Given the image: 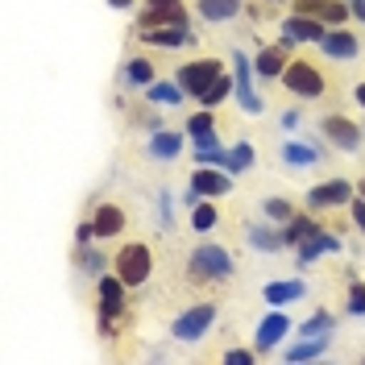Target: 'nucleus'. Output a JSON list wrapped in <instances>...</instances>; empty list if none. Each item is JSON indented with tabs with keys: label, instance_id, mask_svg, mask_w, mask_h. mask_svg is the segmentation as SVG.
<instances>
[{
	"label": "nucleus",
	"instance_id": "nucleus-6",
	"mask_svg": "<svg viewBox=\"0 0 365 365\" xmlns=\"http://www.w3.org/2000/svg\"><path fill=\"white\" fill-rule=\"evenodd\" d=\"M141 25L145 29H154V25H187V9H182V0H145Z\"/></svg>",
	"mask_w": 365,
	"mask_h": 365
},
{
	"label": "nucleus",
	"instance_id": "nucleus-9",
	"mask_svg": "<svg viewBox=\"0 0 365 365\" xmlns=\"http://www.w3.org/2000/svg\"><path fill=\"white\" fill-rule=\"evenodd\" d=\"M324 137H332V145H341V150H357V141H361V129L349 120V116H324Z\"/></svg>",
	"mask_w": 365,
	"mask_h": 365
},
{
	"label": "nucleus",
	"instance_id": "nucleus-11",
	"mask_svg": "<svg viewBox=\"0 0 365 365\" xmlns=\"http://www.w3.org/2000/svg\"><path fill=\"white\" fill-rule=\"evenodd\" d=\"M232 63H237V91H241L245 113H262V100L253 96V75H257V67H250L245 54H232Z\"/></svg>",
	"mask_w": 365,
	"mask_h": 365
},
{
	"label": "nucleus",
	"instance_id": "nucleus-10",
	"mask_svg": "<svg viewBox=\"0 0 365 365\" xmlns=\"http://www.w3.org/2000/svg\"><path fill=\"white\" fill-rule=\"evenodd\" d=\"M319 50L328 54V58H357V50H361V42L349 34V29H328L324 38H319Z\"/></svg>",
	"mask_w": 365,
	"mask_h": 365
},
{
	"label": "nucleus",
	"instance_id": "nucleus-16",
	"mask_svg": "<svg viewBox=\"0 0 365 365\" xmlns=\"http://www.w3.org/2000/svg\"><path fill=\"white\" fill-rule=\"evenodd\" d=\"M187 133L195 141V150H216V125H212V113H195L187 120Z\"/></svg>",
	"mask_w": 365,
	"mask_h": 365
},
{
	"label": "nucleus",
	"instance_id": "nucleus-38",
	"mask_svg": "<svg viewBox=\"0 0 365 365\" xmlns=\"http://www.w3.org/2000/svg\"><path fill=\"white\" fill-rule=\"evenodd\" d=\"M349 9H353V17H361L365 21V0H349Z\"/></svg>",
	"mask_w": 365,
	"mask_h": 365
},
{
	"label": "nucleus",
	"instance_id": "nucleus-34",
	"mask_svg": "<svg viewBox=\"0 0 365 365\" xmlns=\"http://www.w3.org/2000/svg\"><path fill=\"white\" fill-rule=\"evenodd\" d=\"M266 216H274V220H291L295 207L287 204V200H270V204H266Z\"/></svg>",
	"mask_w": 365,
	"mask_h": 365
},
{
	"label": "nucleus",
	"instance_id": "nucleus-32",
	"mask_svg": "<svg viewBox=\"0 0 365 365\" xmlns=\"http://www.w3.org/2000/svg\"><path fill=\"white\" fill-rule=\"evenodd\" d=\"M324 344H328V341H324V336H316V341H307V344H295V349H291L287 357H291V361H307V357H316Z\"/></svg>",
	"mask_w": 365,
	"mask_h": 365
},
{
	"label": "nucleus",
	"instance_id": "nucleus-41",
	"mask_svg": "<svg viewBox=\"0 0 365 365\" xmlns=\"http://www.w3.org/2000/svg\"><path fill=\"white\" fill-rule=\"evenodd\" d=\"M361 195H365V182H361Z\"/></svg>",
	"mask_w": 365,
	"mask_h": 365
},
{
	"label": "nucleus",
	"instance_id": "nucleus-7",
	"mask_svg": "<svg viewBox=\"0 0 365 365\" xmlns=\"http://www.w3.org/2000/svg\"><path fill=\"white\" fill-rule=\"evenodd\" d=\"M349 195H353V187H349L344 179H332V182H319V187H312L307 204L316 207V212H324V207H341V204H349Z\"/></svg>",
	"mask_w": 365,
	"mask_h": 365
},
{
	"label": "nucleus",
	"instance_id": "nucleus-3",
	"mask_svg": "<svg viewBox=\"0 0 365 365\" xmlns=\"http://www.w3.org/2000/svg\"><path fill=\"white\" fill-rule=\"evenodd\" d=\"M116 274H120V282H125V287H141V282H145V278H150V270H154V257H150V250H145V245H125V250L116 253Z\"/></svg>",
	"mask_w": 365,
	"mask_h": 365
},
{
	"label": "nucleus",
	"instance_id": "nucleus-15",
	"mask_svg": "<svg viewBox=\"0 0 365 365\" xmlns=\"http://www.w3.org/2000/svg\"><path fill=\"white\" fill-rule=\"evenodd\" d=\"M287 328H291V319L282 316V312H274L257 324V349H274V344L287 336Z\"/></svg>",
	"mask_w": 365,
	"mask_h": 365
},
{
	"label": "nucleus",
	"instance_id": "nucleus-40",
	"mask_svg": "<svg viewBox=\"0 0 365 365\" xmlns=\"http://www.w3.org/2000/svg\"><path fill=\"white\" fill-rule=\"evenodd\" d=\"M357 100H361V104H365V83H357Z\"/></svg>",
	"mask_w": 365,
	"mask_h": 365
},
{
	"label": "nucleus",
	"instance_id": "nucleus-30",
	"mask_svg": "<svg viewBox=\"0 0 365 365\" xmlns=\"http://www.w3.org/2000/svg\"><path fill=\"white\" fill-rule=\"evenodd\" d=\"M250 166H253V150L245 145V141H241V145L228 154V170H250Z\"/></svg>",
	"mask_w": 365,
	"mask_h": 365
},
{
	"label": "nucleus",
	"instance_id": "nucleus-37",
	"mask_svg": "<svg viewBox=\"0 0 365 365\" xmlns=\"http://www.w3.org/2000/svg\"><path fill=\"white\" fill-rule=\"evenodd\" d=\"M353 220H357V228L365 232V200H357V204H353Z\"/></svg>",
	"mask_w": 365,
	"mask_h": 365
},
{
	"label": "nucleus",
	"instance_id": "nucleus-22",
	"mask_svg": "<svg viewBox=\"0 0 365 365\" xmlns=\"http://www.w3.org/2000/svg\"><path fill=\"white\" fill-rule=\"evenodd\" d=\"M179 150H182V137L179 133H158L154 141H150V154H154V158H175Z\"/></svg>",
	"mask_w": 365,
	"mask_h": 365
},
{
	"label": "nucleus",
	"instance_id": "nucleus-28",
	"mask_svg": "<svg viewBox=\"0 0 365 365\" xmlns=\"http://www.w3.org/2000/svg\"><path fill=\"white\" fill-rule=\"evenodd\" d=\"M129 79L133 83H154V63L150 58H133L129 63Z\"/></svg>",
	"mask_w": 365,
	"mask_h": 365
},
{
	"label": "nucleus",
	"instance_id": "nucleus-27",
	"mask_svg": "<svg viewBox=\"0 0 365 365\" xmlns=\"http://www.w3.org/2000/svg\"><path fill=\"white\" fill-rule=\"evenodd\" d=\"M179 91L182 88H170V83H150V100L170 108V104H179Z\"/></svg>",
	"mask_w": 365,
	"mask_h": 365
},
{
	"label": "nucleus",
	"instance_id": "nucleus-31",
	"mask_svg": "<svg viewBox=\"0 0 365 365\" xmlns=\"http://www.w3.org/2000/svg\"><path fill=\"white\" fill-rule=\"evenodd\" d=\"M319 17H324V21H332V25H341L344 17H353V9H349V4H341V0H328Z\"/></svg>",
	"mask_w": 365,
	"mask_h": 365
},
{
	"label": "nucleus",
	"instance_id": "nucleus-39",
	"mask_svg": "<svg viewBox=\"0 0 365 365\" xmlns=\"http://www.w3.org/2000/svg\"><path fill=\"white\" fill-rule=\"evenodd\" d=\"M108 4H116V9H129V4H133V0H108Z\"/></svg>",
	"mask_w": 365,
	"mask_h": 365
},
{
	"label": "nucleus",
	"instance_id": "nucleus-5",
	"mask_svg": "<svg viewBox=\"0 0 365 365\" xmlns=\"http://www.w3.org/2000/svg\"><path fill=\"white\" fill-rule=\"evenodd\" d=\"M212 319H216V303H195L191 312H182V316L175 319V336H179V341H200Z\"/></svg>",
	"mask_w": 365,
	"mask_h": 365
},
{
	"label": "nucleus",
	"instance_id": "nucleus-35",
	"mask_svg": "<svg viewBox=\"0 0 365 365\" xmlns=\"http://www.w3.org/2000/svg\"><path fill=\"white\" fill-rule=\"evenodd\" d=\"M349 312H365V287H353L349 291Z\"/></svg>",
	"mask_w": 365,
	"mask_h": 365
},
{
	"label": "nucleus",
	"instance_id": "nucleus-36",
	"mask_svg": "<svg viewBox=\"0 0 365 365\" xmlns=\"http://www.w3.org/2000/svg\"><path fill=\"white\" fill-rule=\"evenodd\" d=\"M225 357H228V361H237V365H250L253 361V353H245V349H228Z\"/></svg>",
	"mask_w": 365,
	"mask_h": 365
},
{
	"label": "nucleus",
	"instance_id": "nucleus-24",
	"mask_svg": "<svg viewBox=\"0 0 365 365\" xmlns=\"http://www.w3.org/2000/svg\"><path fill=\"white\" fill-rule=\"evenodd\" d=\"M228 91H232V79H228V75H220V79H216V83H212V88L200 96V100H204V108H216V104L225 100Z\"/></svg>",
	"mask_w": 365,
	"mask_h": 365
},
{
	"label": "nucleus",
	"instance_id": "nucleus-14",
	"mask_svg": "<svg viewBox=\"0 0 365 365\" xmlns=\"http://www.w3.org/2000/svg\"><path fill=\"white\" fill-rule=\"evenodd\" d=\"M253 67L262 79H282V71H287V50L282 46H266L257 58H253Z\"/></svg>",
	"mask_w": 365,
	"mask_h": 365
},
{
	"label": "nucleus",
	"instance_id": "nucleus-8",
	"mask_svg": "<svg viewBox=\"0 0 365 365\" xmlns=\"http://www.w3.org/2000/svg\"><path fill=\"white\" fill-rule=\"evenodd\" d=\"M328 29H324V21H316V17H291V21L282 25V46H295V42H319Z\"/></svg>",
	"mask_w": 365,
	"mask_h": 365
},
{
	"label": "nucleus",
	"instance_id": "nucleus-21",
	"mask_svg": "<svg viewBox=\"0 0 365 365\" xmlns=\"http://www.w3.org/2000/svg\"><path fill=\"white\" fill-rule=\"evenodd\" d=\"M312 232H319L312 216H291V225H287V232H282V237H287V245H303Z\"/></svg>",
	"mask_w": 365,
	"mask_h": 365
},
{
	"label": "nucleus",
	"instance_id": "nucleus-33",
	"mask_svg": "<svg viewBox=\"0 0 365 365\" xmlns=\"http://www.w3.org/2000/svg\"><path fill=\"white\" fill-rule=\"evenodd\" d=\"M328 328H332V316H328V312H316V316L303 324V336H319V332H328Z\"/></svg>",
	"mask_w": 365,
	"mask_h": 365
},
{
	"label": "nucleus",
	"instance_id": "nucleus-29",
	"mask_svg": "<svg viewBox=\"0 0 365 365\" xmlns=\"http://www.w3.org/2000/svg\"><path fill=\"white\" fill-rule=\"evenodd\" d=\"M282 158L287 162H295V166H307V162H316V150H307V145H282Z\"/></svg>",
	"mask_w": 365,
	"mask_h": 365
},
{
	"label": "nucleus",
	"instance_id": "nucleus-25",
	"mask_svg": "<svg viewBox=\"0 0 365 365\" xmlns=\"http://www.w3.org/2000/svg\"><path fill=\"white\" fill-rule=\"evenodd\" d=\"M250 241L257 245V250H282V245H287V237H282V232H274V228H257Z\"/></svg>",
	"mask_w": 365,
	"mask_h": 365
},
{
	"label": "nucleus",
	"instance_id": "nucleus-12",
	"mask_svg": "<svg viewBox=\"0 0 365 365\" xmlns=\"http://www.w3.org/2000/svg\"><path fill=\"white\" fill-rule=\"evenodd\" d=\"M141 42L162 46V50H175V46L191 42V34H187V25H154V29H145V34H141Z\"/></svg>",
	"mask_w": 365,
	"mask_h": 365
},
{
	"label": "nucleus",
	"instance_id": "nucleus-26",
	"mask_svg": "<svg viewBox=\"0 0 365 365\" xmlns=\"http://www.w3.org/2000/svg\"><path fill=\"white\" fill-rule=\"evenodd\" d=\"M212 225H216V207H212V204H195V207H191V228L207 232Z\"/></svg>",
	"mask_w": 365,
	"mask_h": 365
},
{
	"label": "nucleus",
	"instance_id": "nucleus-13",
	"mask_svg": "<svg viewBox=\"0 0 365 365\" xmlns=\"http://www.w3.org/2000/svg\"><path fill=\"white\" fill-rule=\"evenodd\" d=\"M228 175L225 170H195L191 175V195H228Z\"/></svg>",
	"mask_w": 365,
	"mask_h": 365
},
{
	"label": "nucleus",
	"instance_id": "nucleus-42",
	"mask_svg": "<svg viewBox=\"0 0 365 365\" xmlns=\"http://www.w3.org/2000/svg\"><path fill=\"white\" fill-rule=\"evenodd\" d=\"M274 4H278V0H274Z\"/></svg>",
	"mask_w": 365,
	"mask_h": 365
},
{
	"label": "nucleus",
	"instance_id": "nucleus-23",
	"mask_svg": "<svg viewBox=\"0 0 365 365\" xmlns=\"http://www.w3.org/2000/svg\"><path fill=\"white\" fill-rule=\"evenodd\" d=\"M324 250H336V237H328V232H312V237L299 245L303 262H307V257H316V253H324Z\"/></svg>",
	"mask_w": 365,
	"mask_h": 365
},
{
	"label": "nucleus",
	"instance_id": "nucleus-19",
	"mask_svg": "<svg viewBox=\"0 0 365 365\" xmlns=\"http://www.w3.org/2000/svg\"><path fill=\"white\" fill-rule=\"evenodd\" d=\"M262 299H266V303H274V307L295 303V299H303V282H299V278H291V282H270V287L262 291Z\"/></svg>",
	"mask_w": 365,
	"mask_h": 365
},
{
	"label": "nucleus",
	"instance_id": "nucleus-4",
	"mask_svg": "<svg viewBox=\"0 0 365 365\" xmlns=\"http://www.w3.org/2000/svg\"><path fill=\"white\" fill-rule=\"evenodd\" d=\"M220 75H225L220 58H195V63L179 67V88L187 91V96H204V91L212 88Z\"/></svg>",
	"mask_w": 365,
	"mask_h": 365
},
{
	"label": "nucleus",
	"instance_id": "nucleus-17",
	"mask_svg": "<svg viewBox=\"0 0 365 365\" xmlns=\"http://www.w3.org/2000/svg\"><path fill=\"white\" fill-rule=\"evenodd\" d=\"M120 307H125V282H120V274L116 278H100V312L116 316Z\"/></svg>",
	"mask_w": 365,
	"mask_h": 365
},
{
	"label": "nucleus",
	"instance_id": "nucleus-18",
	"mask_svg": "<svg viewBox=\"0 0 365 365\" xmlns=\"http://www.w3.org/2000/svg\"><path fill=\"white\" fill-rule=\"evenodd\" d=\"M125 228V212L116 204H100V212H96V237H116Z\"/></svg>",
	"mask_w": 365,
	"mask_h": 365
},
{
	"label": "nucleus",
	"instance_id": "nucleus-1",
	"mask_svg": "<svg viewBox=\"0 0 365 365\" xmlns=\"http://www.w3.org/2000/svg\"><path fill=\"white\" fill-rule=\"evenodd\" d=\"M191 274H195V282H220V278H228L232 274V253L220 250V245H200V250L191 253Z\"/></svg>",
	"mask_w": 365,
	"mask_h": 365
},
{
	"label": "nucleus",
	"instance_id": "nucleus-2",
	"mask_svg": "<svg viewBox=\"0 0 365 365\" xmlns=\"http://www.w3.org/2000/svg\"><path fill=\"white\" fill-rule=\"evenodd\" d=\"M282 88L291 91V96L316 100V96H324V75L316 71V63L295 58V63H287V71H282Z\"/></svg>",
	"mask_w": 365,
	"mask_h": 365
},
{
	"label": "nucleus",
	"instance_id": "nucleus-20",
	"mask_svg": "<svg viewBox=\"0 0 365 365\" xmlns=\"http://www.w3.org/2000/svg\"><path fill=\"white\" fill-rule=\"evenodd\" d=\"M241 13V0H200V17L204 21H228Z\"/></svg>",
	"mask_w": 365,
	"mask_h": 365
}]
</instances>
